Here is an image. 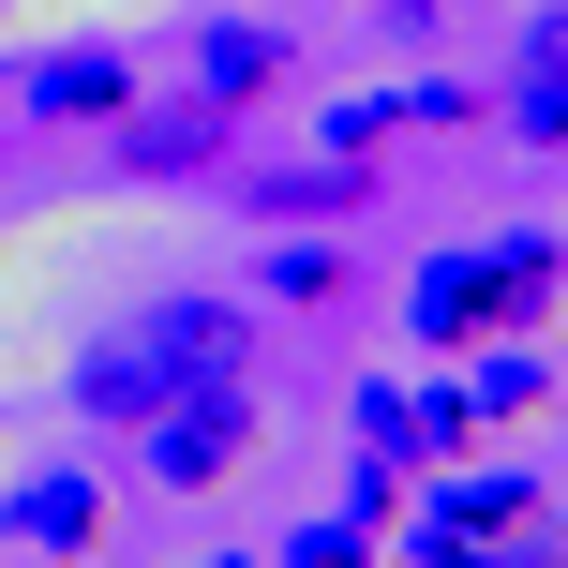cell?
<instances>
[{
  "mask_svg": "<svg viewBox=\"0 0 568 568\" xmlns=\"http://www.w3.org/2000/svg\"><path fill=\"white\" fill-rule=\"evenodd\" d=\"M374 150H314V165H255V225H359L374 210Z\"/></svg>",
  "mask_w": 568,
  "mask_h": 568,
  "instance_id": "obj_11",
  "label": "cell"
},
{
  "mask_svg": "<svg viewBox=\"0 0 568 568\" xmlns=\"http://www.w3.org/2000/svg\"><path fill=\"white\" fill-rule=\"evenodd\" d=\"M359 16H389V0H359Z\"/></svg>",
  "mask_w": 568,
  "mask_h": 568,
  "instance_id": "obj_18",
  "label": "cell"
},
{
  "mask_svg": "<svg viewBox=\"0 0 568 568\" xmlns=\"http://www.w3.org/2000/svg\"><path fill=\"white\" fill-rule=\"evenodd\" d=\"M374 554H389V539H374L359 509H329V524H284V539H270V568H374Z\"/></svg>",
  "mask_w": 568,
  "mask_h": 568,
  "instance_id": "obj_15",
  "label": "cell"
},
{
  "mask_svg": "<svg viewBox=\"0 0 568 568\" xmlns=\"http://www.w3.org/2000/svg\"><path fill=\"white\" fill-rule=\"evenodd\" d=\"M464 404H479V434H509V419H539V404H554V344L539 329H494V344H464Z\"/></svg>",
  "mask_w": 568,
  "mask_h": 568,
  "instance_id": "obj_13",
  "label": "cell"
},
{
  "mask_svg": "<svg viewBox=\"0 0 568 568\" xmlns=\"http://www.w3.org/2000/svg\"><path fill=\"white\" fill-rule=\"evenodd\" d=\"M135 464L165 494H225L240 464H255V389H180L165 419H135Z\"/></svg>",
  "mask_w": 568,
  "mask_h": 568,
  "instance_id": "obj_3",
  "label": "cell"
},
{
  "mask_svg": "<svg viewBox=\"0 0 568 568\" xmlns=\"http://www.w3.org/2000/svg\"><path fill=\"white\" fill-rule=\"evenodd\" d=\"M195 568H270V554H195Z\"/></svg>",
  "mask_w": 568,
  "mask_h": 568,
  "instance_id": "obj_17",
  "label": "cell"
},
{
  "mask_svg": "<svg viewBox=\"0 0 568 568\" xmlns=\"http://www.w3.org/2000/svg\"><path fill=\"white\" fill-rule=\"evenodd\" d=\"M105 524H120V494L90 479V464H30V479L0 494V539H16V554H60V568L105 554Z\"/></svg>",
  "mask_w": 568,
  "mask_h": 568,
  "instance_id": "obj_6",
  "label": "cell"
},
{
  "mask_svg": "<svg viewBox=\"0 0 568 568\" xmlns=\"http://www.w3.org/2000/svg\"><path fill=\"white\" fill-rule=\"evenodd\" d=\"M135 344L165 359V389H255V314H240L225 284H165V300H135Z\"/></svg>",
  "mask_w": 568,
  "mask_h": 568,
  "instance_id": "obj_2",
  "label": "cell"
},
{
  "mask_svg": "<svg viewBox=\"0 0 568 568\" xmlns=\"http://www.w3.org/2000/svg\"><path fill=\"white\" fill-rule=\"evenodd\" d=\"M494 120H509L524 150H568V0L509 30V90H494Z\"/></svg>",
  "mask_w": 568,
  "mask_h": 568,
  "instance_id": "obj_10",
  "label": "cell"
},
{
  "mask_svg": "<svg viewBox=\"0 0 568 568\" xmlns=\"http://www.w3.org/2000/svg\"><path fill=\"white\" fill-rule=\"evenodd\" d=\"M284 75H300L284 16H195V30H180V90H210L225 120H255V105H270Z\"/></svg>",
  "mask_w": 568,
  "mask_h": 568,
  "instance_id": "obj_5",
  "label": "cell"
},
{
  "mask_svg": "<svg viewBox=\"0 0 568 568\" xmlns=\"http://www.w3.org/2000/svg\"><path fill=\"white\" fill-rule=\"evenodd\" d=\"M479 284H494V329H554V314H568V240L554 225L479 240Z\"/></svg>",
  "mask_w": 568,
  "mask_h": 568,
  "instance_id": "obj_12",
  "label": "cell"
},
{
  "mask_svg": "<svg viewBox=\"0 0 568 568\" xmlns=\"http://www.w3.org/2000/svg\"><path fill=\"white\" fill-rule=\"evenodd\" d=\"M30 120H60V135H75V120H120V105H135V45H105V30H75V45H30Z\"/></svg>",
  "mask_w": 568,
  "mask_h": 568,
  "instance_id": "obj_9",
  "label": "cell"
},
{
  "mask_svg": "<svg viewBox=\"0 0 568 568\" xmlns=\"http://www.w3.org/2000/svg\"><path fill=\"white\" fill-rule=\"evenodd\" d=\"M404 344H419L434 374H449L464 344H494V284H479V240H434V255L404 270Z\"/></svg>",
  "mask_w": 568,
  "mask_h": 568,
  "instance_id": "obj_7",
  "label": "cell"
},
{
  "mask_svg": "<svg viewBox=\"0 0 568 568\" xmlns=\"http://www.w3.org/2000/svg\"><path fill=\"white\" fill-rule=\"evenodd\" d=\"M225 135H240V120L210 105V90H135V105L105 120L120 180H210V165H225Z\"/></svg>",
  "mask_w": 568,
  "mask_h": 568,
  "instance_id": "obj_4",
  "label": "cell"
},
{
  "mask_svg": "<svg viewBox=\"0 0 568 568\" xmlns=\"http://www.w3.org/2000/svg\"><path fill=\"white\" fill-rule=\"evenodd\" d=\"M524 524H554V479H539V464H434L419 509H404L389 539H404V568H449V554L524 539Z\"/></svg>",
  "mask_w": 568,
  "mask_h": 568,
  "instance_id": "obj_1",
  "label": "cell"
},
{
  "mask_svg": "<svg viewBox=\"0 0 568 568\" xmlns=\"http://www.w3.org/2000/svg\"><path fill=\"white\" fill-rule=\"evenodd\" d=\"M255 284L284 314H329L344 284H359V255H344V225H270V255H255Z\"/></svg>",
  "mask_w": 568,
  "mask_h": 568,
  "instance_id": "obj_14",
  "label": "cell"
},
{
  "mask_svg": "<svg viewBox=\"0 0 568 568\" xmlns=\"http://www.w3.org/2000/svg\"><path fill=\"white\" fill-rule=\"evenodd\" d=\"M60 404H75V419L90 434H135V419H165V359H150V344H135V314H120V329H90L75 344V374H60Z\"/></svg>",
  "mask_w": 568,
  "mask_h": 568,
  "instance_id": "obj_8",
  "label": "cell"
},
{
  "mask_svg": "<svg viewBox=\"0 0 568 568\" xmlns=\"http://www.w3.org/2000/svg\"><path fill=\"white\" fill-rule=\"evenodd\" d=\"M344 509H359L374 539H389V524L419 509V464H389V449H359V464H344Z\"/></svg>",
  "mask_w": 568,
  "mask_h": 568,
  "instance_id": "obj_16",
  "label": "cell"
}]
</instances>
